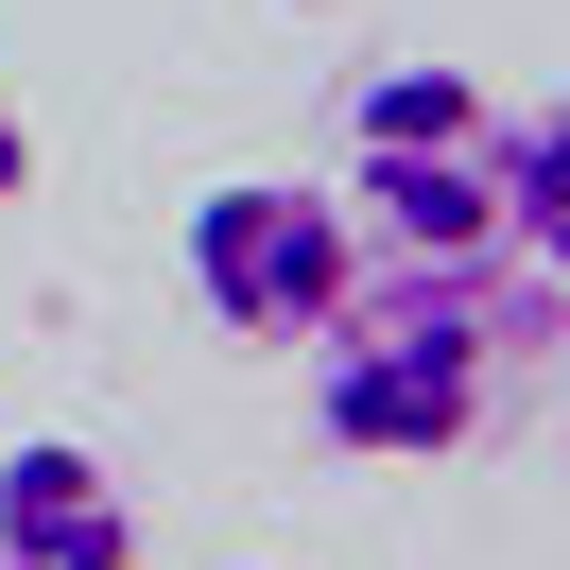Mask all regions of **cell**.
Instances as JSON below:
<instances>
[{
    "mask_svg": "<svg viewBox=\"0 0 570 570\" xmlns=\"http://www.w3.org/2000/svg\"><path fill=\"white\" fill-rule=\"evenodd\" d=\"M553 346V259H363L328 294L312 363V432L363 466H432L501 415V381Z\"/></svg>",
    "mask_w": 570,
    "mask_h": 570,
    "instance_id": "1",
    "label": "cell"
},
{
    "mask_svg": "<svg viewBox=\"0 0 570 570\" xmlns=\"http://www.w3.org/2000/svg\"><path fill=\"white\" fill-rule=\"evenodd\" d=\"M328 208L363 259H553V105H501L466 70H363Z\"/></svg>",
    "mask_w": 570,
    "mask_h": 570,
    "instance_id": "2",
    "label": "cell"
},
{
    "mask_svg": "<svg viewBox=\"0 0 570 570\" xmlns=\"http://www.w3.org/2000/svg\"><path fill=\"white\" fill-rule=\"evenodd\" d=\"M174 259H190V294H208V328H243V346H312L328 294L363 277L346 208H328L312 174H225V190H190Z\"/></svg>",
    "mask_w": 570,
    "mask_h": 570,
    "instance_id": "3",
    "label": "cell"
},
{
    "mask_svg": "<svg viewBox=\"0 0 570 570\" xmlns=\"http://www.w3.org/2000/svg\"><path fill=\"white\" fill-rule=\"evenodd\" d=\"M0 570H139V501L87 432H18L0 450Z\"/></svg>",
    "mask_w": 570,
    "mask_h": 570,
    "instance_id": "4",
    "label": "cell"
},
{
    "mask_svg": "<svg viewBox=\"0 0 570 570\" xmlns=\"http://www.w3.org/2000/svg\"><path fill=\"white\" fill-rule=\"evenodd\" d=\"M36 190V121H18V87H0V208Z\"/></svg>",
    "mask_w": 570,
    "mask_h": 570,
    "instance_id": "5",
    "label": "cell"
}]
</instances>
